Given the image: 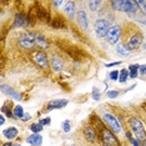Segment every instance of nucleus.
I'll return each instance as SVG.
<instances>
[{"instance_id": "1", "label": "nucleus", "mask_w": 146, "mask_h": 146, "mask_svg": "<svg viewBox=\"0 0 146 146\" xmlns=\"http://www.w3.org/2000/svg\"><path fill=\"white\" fill-rule=\"evenodd\" d=\"M130 126H131V131L132 134L135 135V137L139 141H142L144 142L146 140V131L144 129V125H142V122L139 120V119L136 117H132L131 121H130Z\"/></svg>"}, {"instance_id": "2", "label": "nucleus", "mask_w": 146, "mask_h": 146, "mask_svg": "<svg viewBox=\"0 0 146 146\" xmlns=\"http://www.w3.org/2000/svg\"><path fill=\"white\" fill-rule=\"evenodd\" d=\"M95 33L99 38H104V36H108L109 30H110V23L105 19H98L95 21Z\"/></svg>"}, {"instance_id": "3", "label": "nucleus", "mask_w": 146, "mask_h": 146, "mask_svg": "<svg viewBox=\"0 0 146 146\" xmlns=\"http://www.w3.org/2000/svg\"><path fill=\"white\" fill-rule=\"evenodd\" d=\"M104 121L109 125V127H110L115 134H120L121 132V125H120V122H119V120L115 117V116H112L111 114H105L104 115Z\"/></svg>"}, {"instance_id": "4", "label": "nucleus", "mask_w": 146, "mask_h": 146, "mask_svg": "<svg viewBox=\"0 0 146 146\" xmlns=\"http://www.w3.org/2000/svg\"><path fill=\"white\" fill-rule=\"evenodd\" d=\"M36 42V38L30 33H26L20 38V40H19V45L21 46V48L24 49H30L34 46V44Z\"/></svg>"}, {"instance_id": "5", "label": "nucleus", "mask_w": 146, "mask_h": 146, "mask_svg": "<svg viewBox=\"0 0 146 146\" xmlns=\"http://www.w3.org/2000/svg\"><path fill=\"white\" fill-rule=\"evenodd\" d=\"M120 35H121V31H120V26L117 25H114L110 28V30H109V34H108V41L109 44H117L119 39H120Z\"/></svg>"}, {"instance_id": "6", "label": "nucleus", "mask_w": 146, "mask_h": 146, "mask_svg": "<svg viewBox=\"0 0 146 146\" xmlns=\"http://www.w3.org/2000/svg\"><path fill=\"white\" fill-rule=\"evenodd\" d=\"M102 141H104L105 146H119V141L116 140L115 135L110 130L102 131Z\"/></svg>"}, {"instance_id": "7", "label": "nucleus", "mask_w": 146, "mask_h": 146, "mask_svg": "<svg viewBox=\"0 0 146 146\" xmlns=\"http://www.w3.org/2000/svg\"><path fill=\"white\" fill-rule=\"evenodd\" d=\"M142 42V35L141 34H135L134 36H131L127 41V49L129 50H135Z\"/></svg>"}, {"instance_id": "8", "label": "nucleus", "mask_w": 146, "mask_h": 146, "mask_svg": "<svg viewBox=\"0 0 146 146\" xmlns=\"http://www.w3.org/2000/svg\"><path fill=\"white\" fill-rule=\"evenodd\" d=\"M69 104V101L66 99H59V100H52L48 104L49 110H56V109H62Z\"/></svg>"}, {"instance_id": "9", "label": "nucleus", "mask_w": 146, "mask_h": 146, "mask_svg": "<svg viewBox=\"0 0 146 146\" xmlns=\"http://www.w3.org/2000/svg\"><path fill=\"white\" fill-rule=\"evenodd\" d=\"M136 10H137V1H122L121 11L135 13Z\"/></svg>"}, {"instance_id": "10", "label": "nucleus", "mask_w": 146, "mask_h": 146, "mask_svg": "<svg viewBox=\"0 0 146 146\" xmlns=\"http://www.w3.org/2000/svg\"><path fill=\"white\" fill-rule=\"evenodd\" d=\"M34 58H35L36 64H38L39 66H41V68H44V69L48 68V58H46V55L44 54V52H41V51L36 52V54L34 55Z\"/></svg>"}, {"instance_id": "11", "label": "nucleus", "mask_w": 146, "mask_h": 146, "mask_svg": "<svg viewBox=\"0 0 146 146\" xmlns=\"http://www.w3.org/2000/svg\"><path fill=\"white\" fill-rule=\"evenodd\" d=\"M1 91L4 92V94H6L8 96H11V98L15 99V100H21L20 94H18L14 89H11L10 86H8V85H1Z\"/></svg>"}, {"instance_id": "12", "label": "nucleus", "mask_w": 146, "mask_h": 146, "mask_svg": "<svg viewBox=\"0 0 146 146\" xmlns=\"http://www.w3.org/2000/svg\"><path fill=\"white\" fill-rule=\"evenodd\" d=\"M26 142L33 146H40L42 144V136L40 134H33L26 139Z\"/></svg>"}, {"instance_id": "13", "label": "nucleus", "mask_w": 146, "mask_h": 146, "mask_svg": "<svg viewBox=\"0 0 146 146\" xmlns=\"http://www.w3.org/2000/svg\"><path fill=\"white\" fill-rule=\"evenodd\" d=\"M78 21L79 24L81 25V28L86 30L88 29V25H89V19H88V15H86L85 11H79L78 13Z\"/></svg>"}, {"instance_id": "14", "label": "nucleus", "mask_w": 146, "mask_h": 146, "mask_svg": "<svg viewBox=\"0 0 146 146\" xmlns=\"http://www.w3.org/2000/svg\"><path fill=\"white\" fill-rule=\"evenodd\" d=\"M3 135H4L6 139H9V140H13V139H15L16 136H18V129L14 127V126H11V127H9V129H5V130L3 131Z\"/></svg>"}, {"instance_id": "15", "label": "nucleus", "mask_w": 146, "mask_h": 146, "mask_svg": "<svg viewBox=\"0 0 146 146\" xmlns=\"http://www.w3.org/2000/svg\"><path fill=\"white\" fill-rule=\"evenodd\" d=\"M28 24V19H26V16L24 14H21V13H19V14L15 15V26H19V28H21V26H25Z\"/></svg>"}, {"instance_id": "16", "label": "nucleus", "mask_w": 146, "mask_h": 146, "mask_svg": "<svg viewBox=\"0 0 146 146\" xmlns=\"http://www.w3.org/2000/svg\"><path fill=\"white\" fill-rule=\"evenodd\" d=\"M139 69H140V65H139V64H134V65L129 66V75H130L131 79H135L136 76H137Z\"/></svg>"}, {"instance_id": "17", "label": "nucleus", "mask_w": 146, "mask_h": 146, "mask_svg": "<svg viewBox=\"0 0 146 146\" xmlns=\"http://www.w3.org/2000/svg\"><path fill=\"white\" fill-rule=\"evenodd\" d=\"M51 65H52V69H54L55 71H60L62 69V61L59 58H56V56H55V58H52Z\"/></svg>"}, {"instance_id": "18", "label": "nucleus", "mask_w": 146, "mask_h": 146, "mask_svg": "<svg viewBox=\"0 0 146 146\" xmlns=\"http://www.w3.org/2000/svg\"><path fill=\"white\" fill-rule=\"evenodd\" d=\"M75 4L72 1H68L65 4V13L68 14L70 18H72L74 16V9H75V6H74Z\"/></svg>"}, {"instance_id": "19", "label": "nucleus", "mask_w": 146, "mask_h": 146, "mask_svg": "<svg viewBox=\"0 0 146 146\" xmlns=\"http://www.w3.org/2000/svg\"><path fill=\"white\" fill-rule=\"evenodd\" d=\"M116 51L119 52V54H121V55H124V56H126V55H129L130 54V50H129L124 45V44H117L116 45Z\"/></svg>"}, {"instance_id": "20", "label": "nucleus", "mask_w": 146, "mask_h": 146, "mask_svg": "<svg viewBox=\"0 0 146 146\" xmlns=\"http://www.w3.org/2000/svg\"><path fill=\"white\" fill-rule=\"evenodd\" d=\"M14 117H16V119H23V116H24L25 114H24V109H23V106H20V105H16L15 108H14Z\"/></svg>"}, {"instance_id": "21", "label": "nucleus", "mask_w": 146, "mask_h": 146, "mask_svg": "<svg viewBox=\"0 0 146 146\" xmlns=\"http://www.w3.org/2000/svg\"><path fill=\"white\" fill-rule=\"evenodd\" d=\"M84 135H85V137L88 139V140L95 141V132H94V130H92L91 127H86L84 130Z\"/></svg>"}, {"instance_id": "22", "label": "nucleus", "mask_w": 146, "mask_h": 146, "mask_svg": "<svg viewBox=\"0 0 146 146\" xmlns=\"http://www.w3.org/2000/svg\"><path fill=\"white\" fill-rule=\"evenodd\" d=\"M36 44H38L40 48L42 49H45V48H48V41H46V39L44 38V36H41V35H39L38 38H36Z\"/></svg>"}, {"instance_id": "23", "label": "nucleus", "mask_w": 146, "mask_h": 146, "mask_svg": "<svg viewBox=\"0 0 146 146\" xmlns=\"http://www.w3.org/2000/svg\"><path fill=\"white\" fill-rule=\"evenodd\" d=\"M129 78H130V75H129V70L122 69V70L120 71V75H119V81H120V82H125Z\"/></svg>"}, {"instance_id": "24", "label": "nucleus", "mask_w": 146, "mask_h": 146, "mask_svg": "<svg viewBox=\"0 0 146 146\" xmlns=\"http://www.w3.org/2000/svg\"><path fill=\"white\" fill-rule=\"evenodd\" d=\"M126 136H127V139H129V141L131 142L134 146H141V144H140V141L137 140V139L135 137V136H132L130 132H126Z\"/></svg>"}, {"instance_id": "25", "label": "nucleus", "mask_w": 146, "mask_h": 146, "mask_svg": "<svg viewBox=\"0 0 146 146\" xmlns=\"http://www.w3.org/2000/svg\"><path fill=\"white\" fill-rule=\"evenodd\" d=\"M30 130L34 132V134H39L41 130H42V125L40 124V122H36V124H33L30 126Z\"/></svg>"}, {"instance_id": "26", "label": "nucleus", "mask_w": 146, "mask_h": 146, "mask_svg": "<svg viewBox=\"0 0 146 146\" xmlns=\"http://www.w3.org/2000/svg\"><path fill=\"white\" fill-rule=\"evenodd\" d=\"M100 5H101V1H89V6H90V9L92 11L98 10Z\"/></svg>"}, {"instance_id": "27", "label": "nucleus", "mask_w": 146, "mask_h": 146, "mask_svg": "<svg viewBox=\"0 0 146 146\" xmlns=\"http://www.w3.org/2000/svg\"><path fill=\"white\" fill-rule=\"evenodd\" d=\"M119 75H120V72H119L117 70H114V71L110 72V79L115 81V80H117V79H119Z\"/></svg>"}, {"instance_id": "28", "label": "nucleus", "mask_w": 146, "mask_h": 146, "mask_svg": "<svg viewBox=\"0 0 146 146\" xmlns=\"http://www.w3.org/2000/svg\"><path fill=\"white\" fill-rule=\"evenodd\" d=\"M92 99H94V100H100V92L98 91V89L96 88H94V90H92Z\"/></svg>"}, {"instance_id": "29", "label": "nucleus", "mask_w": 146, "mask_h": 146, "mask_svg": "<svg viewBox=\"0 0 146 146\" xmlns=\"http://www.w3.org/2000/svg\"><path fill=\"white\" fill-rule=\"evenodd\" d=\"M70 122H69V120H66V121H64V124H62V129H64V131L65 132H69L70 131Z\"/></svg>"}, {"instance_id": "30", "label": "nucleus", "mask_w": 146, "mask_h": 146, "mask_svg": "<svg viewBox=\"0 0 146 146\" xmlns=\"http://www.w3.org/2000/svg\"><path fill=\"white\" fill-rule=\"evenodd\" d=\"M137 6H140L141 10L146 14V1H144V0H140V1H137Z\"/></svg>"}, {"instance_id": "31", "label": "nucleus", "mask_w": 146, "mask_h": 146, "mask_svg": "<svg viewBox=\"0 0 146 146\" xmlns=\"http://www.w3.org/2000/svg\"><path fill=\"white\" fill-rule=\"evenodd\" d=\"M119 96V91H109L108 92V98L109 99H115Z\"/></svg>"}, {"instance_id": "32", "label": "nucleus", "mask_w": 146, "mask_h": 146, "mask_svg": "<svg viewBox=\"0 0 146 146\" xmlns=\"http://www.w3.org/2000/svg\"><path fill=\"white\" fill-rule=\"evenodd\" d=\"M50 122H51L50 117H44V119H41V120H40V124L42 126H44V125H50Z\"/></svg>"}, {"instance_id": "33", "label": "nucleus", "mask_w": 146, "mask_h": 146, "mask_svg": "<svg viewBox=\"0 0 146 146\" xmlns=\"http://www.w3.org/2000/svg\"><path fill=\"white\" fill-rule=\"evenodd\" d=\"M141 75H145L146 74V65H140V69H139Z\"/></svg>"}, {"instance_id": "34", "label": "nucleus", "mask_w": 146, "mask_h": 146, "mask_svg": "<svg viewBox=\"0 0 146 146\" xmlns=\"http://www.w3.org/2000/svg\"><path fill=\"white\" fill-rule=\"evenodd\" d=\"M119 64H121V61H116V62H110V64H105L106 68H112V66H116V65H119Z\"/></svg>"}, {"instance_id": "35", "label": "nucleus", "mask_w": 146, "mask_h": 146, "mask_svg": "<svg viewBox=\"0 0 146 146\" xmlns=\"http://www.w3.org/2000/svg\"><path fill=\"white\" fill-rule=\"evenodd\" d=\"M30 119H31V116H30V115H29V114H25L24 116H23L21 120H23V121H28V120H30Z\"/></svg>"}, {"instance_id": "36", "label": "nucleus", "mask_w": 146, "mask_h": 146, "mask_svg": "<svg viewBox=\"0 0 146 146\" xmlns=\"http://www.w3.org/2000/svg\"><path fill=\"white\" fill-rule=\"evenodd\" d=\"M3 111H4L5 114H6V116H9V117H11V116H14V114H11V112L9 111V110H5V109H3Z\"/></svg>"}, {"instance_id": "37", "label": "nucleus", "mask_w": 146, "mask_h": 146, "mask_svg": "<svg viewBox=\"0 0 146 146\" xmlns=\"http://www.w3.org/2000/svg\"><path fill=\"white\" fill-rule=\"evenodd\" d=\"M0 119H1V120H0V124H1V125H4V122H5V117H4V115H1V116H0Z\"/></svg>"}, {"instance_id": "38", "label": "nucleus", "mask_w": 146, "mask_h": 146, "mask_svg": "<svg viewBox=\"0 0 146 146\" xmlns=\"http://www.w3.org/2000/svg\"><path fill=\"white\" fill-rule=\"evenodd\" d=\"M61 4H62V1H54V5L56 6V8H59Z\"/></svg>"}, {"instance_id": "39", "label": "nucleus", "mask_w": 146, "mask_h": 146, "mask_svg": "<svg viewBox=\"0 0 146 146\" xmlns=\"http://www.w3.org/2000/svg\"><path fill=\"white\" fill-rule=\"evenodd\" d=\"M3 146H14V145H13V144H11V142H6V144H4V145H3Z\"/></svg>"}, {"instance_id": "40", "label": "nucleus", "mask_w": 146, "mask_h": 146, "mask_svg": "<svg viewBox=\"0 0 146 146\" xmlns=\"http://www.w3.org/2000/svg\"><path fill=\"white\" fill-rule=\"evenodd\" d=\"M140 21H141V23H142V24H144V25H146V20H145V19H141Z\"/></svg>"}, {"instance_id": "41", "label": "nucleus", "mask_w": 146, "mask_h": 146, "mask_svg": "<svg viewBox=\"0 0 146 146\" xmlns=\"http://www.w3.org/2000/svg\"><path fill=\"white\" fill-rule=\"evenodd\" d=\"M141 146H146V140H145L144 142H142V145H141Z\"/></svg>"}, {"instance_id": "42", "label": "nucleus", "mask_w": 146, "mask_h": 146, "mask_svg": "<svg viewBox=\"0 0 146 146\" xmlns=\"http://www.w3.org/2000/svg\"><path fill=\"white\" fill-rule=\"evenodd\" d=\"M14 146H20V145H19V144H18V145H14Z\"/></svg>"}, {"instance_id": "43", "label": "nucleus", "mask_w": 146, "mask_h": 146, "mask_svg": "<svg viewBox=\"0 0 146 146\" xmlns=\"http://www.w3.org/2000/svg\"><path fill=\"white\" fill-rule=\"evenodd\" d=\"M145 49H146V44H145Z\"/></svg>"}]
</instances>
